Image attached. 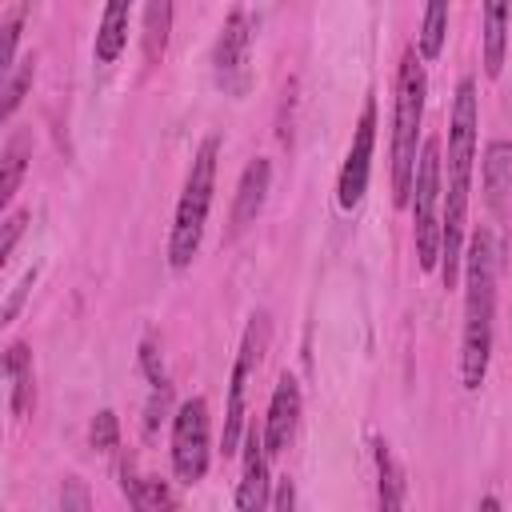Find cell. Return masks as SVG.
Returning <instances> with one entry per match:
<instances>
[{
    "mask_svg": "<svg viewBox=\"0 0 512 512\" xmlns=\"http://www.w3.org/2000/svg\"><path fill=\"white\" fill-rule=\"evenodd\" d=\"M4 376H8V408L12 416H28L36 404V384H32V352L28 344L12 340L4 352Z\"/></svg>",
    "mask_w": 512,
    "mask_h": 512,
    "instance_id": "15",
    "label": "cell"
},
{
    "mask_svg": "<svg viewBox=\"0 0 512 512\" xmlns=\"http://www.w3.org/2000/svg\"><path fill=\"white\" fill-rule=\"evenodd\" d=\"M32 88V56L16 68V72H8V80H4V108H0V120H12L16 116V108L24 104V92Z\"/></svg>",
    "mask_w": 512,
    "mask_h": 512,
    "instance_id": "22",
    "label": "cell"
},
{
    "mask_svg": "<svg viewBox=\"0 0 512 512\" xmlns=\"http://www.w3.org/2000/svg\"><path fill=\"white\" fill-rule=\"evenodd\" d=\"M268 344V316L256 312L244 328L236 364H232V380H228V408H224V456H232L240 448V432H244V396H248V380L260 364V352Z\"/></svg>",
    "mask_w": 512,
    "mask_h": 512,
    "instance_id": "7",
    "label": "cell"
},
{
    "mask_svg": "<svg viewBox=\"0 0 512 512\" xmlns=\"http://www.w3.org/2000/svg\"><path fill=\"white\" fill-rule=\"evenodd\" d=\"M216 156H220V140L204 136L196 156H192V164H188L184 192H180V204H176V220H172V232H168V264L176 272L188 268L196 260V252H200L208 208H212V192H216Z\"/></svg>",
    "mask_w": 512,
    "mask_h": 512,
    "instance_id": "4",
    "label": "cell"
},
{
    "mask_svg": "<svg viewBox=\"0 0 512 512\" xmlns=\"http://www.w3.org/2000/svg\"><path fill=\"white\" fill-rule=\"evenodd\" d=\"M32 280H36V268H28V272L20 276V284L8 292V300H4V312H0V324H12V320H16V312H20V304H24L28 288H32Z\"/></svg>",
    "mask_w": 512,
    "mask_h": 512,
    "instance_id": "28",
    "label": "cell"
},
{
    "mask_svg": "<svg viewBox=\"0 0 512 512\" xmlns=\"http://www.w3.org/2000/svg\"><path fill=\"white\" fill-rule=\"evenodd\" d=\"M20 28H24V0L8 12V20H4V52H0V68H4V76L12 72V60H16V44H20Z\"/></svg>",
    "mask_w": 512,
    "mask_h": 512,
    "instance_id": "24",
    "label": "cell"
},
{
    "mask_svg": "<svg viewBox=\"0 0 512 512\" xmlns=\"http://www.w3.org/2000/svg\"><path fill=\"white\" fill-rule=\"evenodd\" d=\"M24 224H28V212H8V220H4V236H0V264L12 260V248H16V240L24 236Z\"/></svg>",
    "mask_w": 512,
    "mask_h": 512,
    "instance_id": "27",
    "label": "cell"
},
{
    "mask_svg": "<svg viewBox=\"0 0 512 512\" xmlns=\"http://www.w3.org/2000/svg\"><path fill=\"white\" fill-rule=\"evenodd\" d=\"M444 36H448V0H428L424 8V24H420V56L424 60H436L444 52Z\"/></svg>",
    "mask_w": 512,
    "mask_h": 512,
    "instance_id": "20",
    "label": "cell"
},
{
    "mask_svg": "<svg viewBox=\"0 0 512 512\" xmlns=\"http://www.w3.org/2000/svg\"><path fill=\"white\" fill-rule=\"evenodd\" d=\"M128 16H132V0H108V4H104L100 28H96V44H92L96 64L120 60V52H124V44H128Z\"/></svg>",
    "mask_w": 512,
    "mask_h": 512,
    "instance_id": "16",
    "label": "cell"
},
{
    "mask_svg": "<svg viewBox=\"0 0 512 512\" xmlns=\"http://www.w3.org/2000/svg\"><path fill=\"white\" fill-rule=\"evenodd\" d=\"M372 152H376V100L368 96V100H364V112H360V120H356V132H352V144H348L340 180H336V204H340L344 212H352V208L364 200V192H368Z\"/></svg>",
    "mask_w": 512,
    "mask_h": 512,
    "instance_id": "8",
    "label": "cell"
},
{
    "mask_svg": "<svg viewBox=\"0 0 512 512\" xmlns=\"http://www.w3.org/2000/svg\"><path fill=\"white\" fill-rule=\"evenodd\" d=\"M296 424H300V384L284 372L272 388L268 416H264V444L272 456H280L288 448V440L296 436Z\"/></svg>",
    "mask_w": 512,
    "mask_h": 512,
    "instance_id": "11",
    "label": "cell"
},
{
    "mask_svg": "<svg viewBox=\"0 0 512 512\" xmlns=\"http://www.w3.org/2000/svg\"><path fill=\"white\" fill-rule=\"evenodd\" d=\"M372 456H376V492H380V508H404L408 488H404V472L392 456V448L376 436L372 440Z\"/></svg>",
    "mask_w": 512,
    "mask_h": 512,
    "instance_id": "17",
    "label": "cell"
},
{
    "mask_svg": "<svg viewBox=\"0 0 512 512\" xmlns=\"http://www.w3.org/2000/svg\"><path fill=\"white\" fill-rule=\"evenodd\" d=\"M24 168H28V136L12 132L8 144H4V160H0V208L12 204V196L24 180Z\"/></svg>",
    "mask_w": 512,
    "mask_h": 512,
    "instance_id": "18",
    "label": "cell"
},
{
    "mask_svg": "<svg viewBox=\"0 0 512 512\" xmlns=\"http://www.w3.org/2000/svg\"><path fill=\"white\" fill-rule=\"evenodd\" d=\"M168 32H172V0H148V12H144V56H148V64L164 60Z\"/></svg>",
    "mask_w": 512,
    "mask_h": 512,
    "instance_id": "19",
    "label": "cell"
},
{
    "mask_svg": "<svg viewBox=\"0 0 512 512\" xmlns=\"http://www.w3.org/2000/svg\"><path fill=\"white\" fill-rule=\"evenodd\" d=\"M412 244H416V264L424 272L440 268V204H444V160H440V140L428 136L420 144L416 160V180H412Z\"/></svg>",
    "mask_w": 512,
    "mask_h": 512,
    "instance_id": "5",
    "label": "cell"
},
{
    "mask_svg": "<svg viewBox=\"0 0 512 512\" xmlns=\"http://www.w3.org/2000/svg\"><path fill=\"white\" fill-rule=\"evenodd\" d=\"M140 368H144V376H148V384H152V388H164V384H168L164 356H160V348H156L152 340H144V344H140Z\"/></svg>",
    "mask_w": 512,
    "mask_h": 512,
    "instance_id": "25",
    "label": "cell"
},
{
    "mask_svg": "<svg viewBox=\"0 0 512 512\" xmlns=\"http://www.w3.org/2000/svg\"><path fill=\"white\" fill-rule=\"evenodd\" d=\"M60 504H64V512H68V508L84 512V508H92V496L84 492L80 480H64V488H60Z\"/></svg>",
    "mask_w": 512,
    "mask_h": 512,
    "instance_id": "29",
    "label": "cell"
},
{
    "mask_svg": "<svg viewBox=\"0 0 512 512\" xmlns=\"http://www.w3.org/2000/svg\"><path fill=\"white\" fill-rule=\"evenodd\" d=\"M480 16H484V72L496 80L504 72V56H508V24H512V0H480Z\"/></svg>",
    "mask_w": 512,
    "mask_h": 512,
    "instance_id": "13",
    "label": "cell"
},
{
    "mask_svg": "<svg viewBox=\"0 0 512 512\" xmlns=\"http://www.w3.org/2000/svg\"><path fill=\"white\" fill-rule=\"evenodd\" d=\"M268 444H264V428H248V440H244V476H240V488H236V508H268Z\"/></svg>",
    "mask_w": 512,
    "mask_h": 512,
    "instance_id": "12",
    "label": "cell"
},
{
    "mask_svg": "<svg viewBox=\"0 0 512 512\" xmlns=\"http://www.w3.org/2000/svg\"><path fill=\"white\" fill-rule=\"evenodd\" d=\"M476 128H480V104H476V80L460 76L448 116V184H444V212H440V280L444 288H456V276L464 268V224H468V196H472V160H476Z\"/></svg>",
    "mask_w": 512,
    "mask_h": 512,
    "instance_id": "1",
    "label": "cell"
},
{
    "mask_svg": "<svg viewBox=\"0 0 512 512\" xmlns=\"http://www.w3.org/2000/svg\"><path fill=\"white\" fill-rule=\"evenodd\" d=\"M168 404H172V384H164V388H152V400H148V416H144V432H156V428L168 420Z\"/></svg>",
    "mask_w": 512,
    "mask_h": 512,
    "instance_id": "26",
    "label": "cell"
},
{
    "mask_svg": "<svg viewBox=\"0 0 512 512\" xmlns=\"http://www.w3.org/2000/svg\"><path fill=\"white\" fill-rule=\"evenodd\" d=\"M268 188H272V164L264 156L248 160V168L240 172V184H236V200H232V216H228V240H236L260 216Z\"/></svg>",
    "mask_w": 512,
    "mask_h": 512,
    "instance_id": "10",
    "label": "cell"
},
{
    "mask_svg": "<svg viewBox=\"0 0 512 512\" xmlns=\"http://www.w3.org/2000/svg\"><path fill=\"white\" fill-rule=\"evenodd\" d=\"M248 48H252V20L244 8H236V12H228V20L216 36V48H212V68H216V80L224 92H244Z\"/></svg>",
    "mask_w": 512,
    "mask_h": 512,
    "instance_id": "9",
    "label": "cell"
},
{
    "mask_svg": "<svg viewBox=\"0 0 512 512\" xmlns=\"http://www.w3.org/2000/svg\"><path fill=\"white\" fill-rule=\"evenodd\" d=\"M480 184L484 200L492 212H504V200L512 192V144L508 140H488L480 156Z\"/></svg>",
    "mask_w": 512,
    "mask_h": 512,
    "instance_id": "14",
    "label": "cell"
},
{
    "mask_svg": "<svg viewBox=\"0 0 512 512\" xmlns=\"http://www.w3.org/2000/svg\"><path fill=\"white\" fill-rule=\"evenodd\" d=\"M496 272L500 248L488 228H476L464 248V332H460V384L464 392L484 388L496 328Z\"/></svg>",
    "mask_w": 512,
    "mask_h": 512,
    "instance_id": "2",
    "label": "cell"
},
{
    "mask_svg": "<svg viewBox=\"0 0 512 512\" xmlns=\"http://www.w3.org/2000/svg\"><path fill=\"white\" fill-rule=\"evenodd\" d=\"M88 440H92V448L96 452H116L120 448V420H116V412H96V420H92V428H88Z\"/></svg>",
    "mask_w": 512,
    "mask_h": 512,
    "instance_id": "23",
    "label": "cell"
},
{
    "mask_svg": "<svg viewBox=\"0 0 512 512\" xmlns=\"http://www.w3.org/2000/svg\"><path fill=\"white\" fill-rule=\"evenodd\" d=\"M208 456H212L208 404H204V396H192L172 416V468L184 484H196L208 472Z\"/></svg>",
    "mask_w": 512,
    "mask_h": 512,
    "instance_id": "6",
    "label": "cell"
},
{
    "mask_svg": "<svg viewBox=\"0 0 512 512\" xmlns=\"http://www.w3.org/2000/svg\"><path fill=\"white\" fill-rule=\"evenodd\" d=\"M424 96H428V76H424V56L420 48H404L400 72H396V108H392V204L404 208L412 200V180H416V160H420V124H424Z\"/></svg>",
    "mask_w": 512,
    "mask_h": 512,
    "instance_id": "3",
    "label": "cell"
},
{
    "mask_svg": "<svg viewBox=\"0 0 512 512\" xmlns=\"http://www.w3.org/2000/svg\"><path fill=\"white\" fill-rule=\"evenodd\" d=\"M272 508H280V512H288L292 504H296V488H292V480H280V492L268 500Z\"/></svg>",
    "mask_w": 512,
    "mask_h": 512,
    "instance_id": "30",
    "label": "cell"
},
{
    "mask_svg": "<svg viewBox=\"0 0 512 512\" xmlns=\"http://www.w3.org/2000/svg\"><path fill=\"white\" fill-rule=\"evenodd\" d=\"M124 492H128V504H132V508H172V504H176V496L168 492V484L156 480V476L132 480V476L124 472Z\"/></svg>",
    "mask_w": 512,
    "mask_h": 512,
    "instance_id": "21",
    "label": "cell"
}]
</instances>
